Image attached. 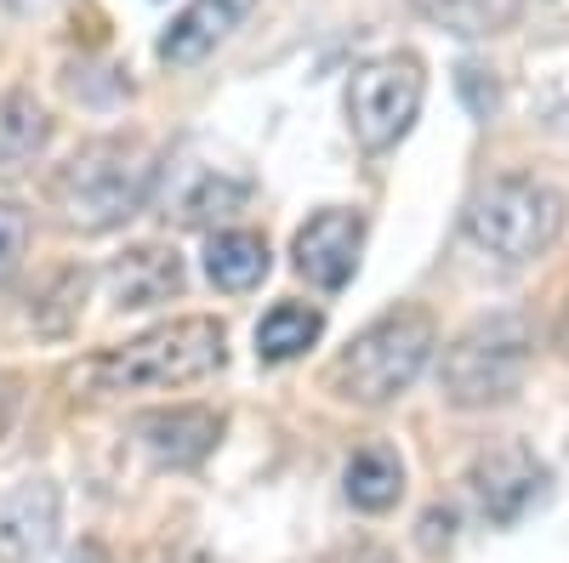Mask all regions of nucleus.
Returning <instances> with one entry per match:
<instances>
[{
    "mask_svg": "<svg viewBox=\"0 0 569 563\" xmlns=\"http://www.w3.org/2000/svg\"><path fill=\"white\" fill-rule=\"evenodd\" d=\"M149 188H154V154L137 137H103V143H86L52 177V205L80 233H109L142 211Z\"/></svg>",
    "mask_w": 569,
    "mask_h": 563,
    "instance_id": "nucleus-1",
    "label": "nucleus"
},
{
    "mask_svg": "<svg viewBox=\"0 0 569 563\" xmlns=\"http://www.w3.org/2000/svg\"><path fill=\"white\" fill-rule=\"evenodd\" d=\"M228 359V336L217 319H171L142 331L137 342L103 353L91 364V388L98 393H160V388H182L200 382V375L222 370Z\"/></svg>",
    "mask_w": 569,
    "mask_h": 563,
    "instance_id": "nucleus-2",
    "label": "nucleus"
},
{
    "mask_svg": "<svg viewBox=\"0 0 569 563\" xmlns=\"http://www.w3.org/2000/svg\"><path fill=\"white\" fill-rule=\"evenodd\" d=\"M536 324L525 313H490L472 331H461L439 359V388L456 410H490L507 404L530 375Z\"/></svg>",
    "mask_w": 569,
    "mask_h": 563,
    "instance_id": "nucleus-3",
    "label": "nucleus"
},
{
    "mask_svg": "<svg viewBox=\"0 0 569 563\" xmlns=\"http://www.w3.org/2000/svg\"><path fill=\"white\" fill-rule=\"evenodd\" d=\"M563 233V194L536 177H496L467 200V240L496 262H536Z\"/></svg>",
    "mask_w": 569,
    "mask_h": 563,
    "instance_id": "nucleus-4",
    "label": "nucleus"
},
{
    "mask_svg": "<svg viewBox=\"0 0 569 563\" xmlns=\"http://www.w3.org/2000/svg\"><path fill=\"white\" fill-rule=\"evenodd\" d=\"M433 342L439 331L421 308H393L348 342V353L337 359V388L359 404H388L427 370Z\"/></svg>",
    "mask_w": 569,
    "mask_h": 563,
    "instance_id": "nucleus-5",
    "label": "nucleus"
},
{
    "mask_svg": "<svg viewBox=\"0 0 569 563\" xmlns=\"http://www.w3.org/2000/svg\"><path fill=\"white\" fill-rule=\"evenodd\" d=\"M427 98V74L410 52L393 58H376L365 69H353L348 80V125H353V143L365 154H388L399 137L416 125Z\"/></svg>",
    "mask_w": 569,
    "mask_h": 563,
    "instance_id": "nucleus-6",
    "label": "nucleus"
},
{
    "mask_svg": "<svg viewBox=\"0 0 569 563\" xmlns=\"http://www.w3.org/2000/svg\"><path fill=\"white\" fill-rule=\"evenodd\" d=\"M467 490H472V501H479V512H485L496 530H512L547 495V461L530 444H518V439L490 444V450L472 455Z\"/></svg>",
    "mask_w": 569,
    "mask_h": 563,
    "instance_id": "nucleus-7",
    "label": "nucleus"
},
{
    "mask_svg": "<svg viewBox=\"0 0 569 563\" xmlns=\"http://www.w3.org/2000/svg\"><path fill=\"white\" fill-rule=\"evenodd\" d=\"M359 245H365V217L359 211H313L302 228H297V273L319 291H342L348 279L359 273Z\"/></svg>",
    "mask_w": 569,
    "mask_h": 563,
    "instance_id": "nucleus-8",
    "label": "nucleus"
},
{
    "mask_svg": "<svg viewBox=\"0 0 569 563\" xmlns=\"http://www.w3.org/2000/svg\"><path fill=\"white\" fill-rule=\"evenodd\" d=\"M58 546V484H18L0 495V563H40Z\"/></svg>",
    "mask_w": 569,
    "mask_h": 563,
    "instance_id": "nucleus-9",
    "label": "nucleus"
},
{
    "mask_svg": "<svg viewBox=\"0 0 569 563\" xmlns=\"http://www.w3.org/2000/svg\"><path fill=\"white\" fill-rule=\"evenodd\" d=\"M251 12H257V0H194V7H182L171 18V29L160 34V58L171 69H188V63L211 58Z\"/></svg>",
    "mask_w": 569,
    "mask_h": 563,
    "instance_id": "nucleus-10",
    "label": "nucleus"
},
{
    "mask_svg": "<svg viewBox=\"0 0 569 563\" xmlns=\"http://www.w3.org/2000/svg\"><path fill=\"white\" fill-rule=\"evenodd\" d=\"M137 439L160 466H200L222 439V421L211 410H154L137 421Z\"/></svg>",
    "mask_w": 569,
    "mask_h": 563,
    "instance_id": "nucleus-11",
    "label": "nucleus"
},
{
    "mask_svg": "<svg viewBox=\"0 0 569 563\" xmlns=\"http://www.w3.org/2000/svg\"><path fill=\"white\" fill-rule=\"evenodd\" d=\"M109 291L120 308H154L182 291V257L166 245H137L109 268Z\"/></svg>",
    "mask_w": 569,
    "mask_h": 563,
    "instance_id": "nucleus-12",
    "label": "nucleus"
},
{
    "mask_svg": "<svg viewBox=\"0 0 569 563\" xmlns=\"http://www.w3.org/2000/svg\"><path fill=\"white\" fill-rule=\"evenodd\" d=\"M410 12L427 18L445 34H461V40H490V34H507L525 12V0H410Z\"/></svg>",
    "mask_w": 569,
    "mask_h": 563,
    "instance_id": "nucleus-13",
    "label": "nucleus"
},
{
    "mask_svg": "<svg viewBox=\"0 0 569 563\" xmlns=\"http://www.w3.org/2000/svg\"><path fill=\"white\" fill-rule=\"evenodd\" d=\"M273 257H268V240L262 233H217L211 251H206V273H211V285L217 291H257L262 279H268Z\"/></svg>",
    "mask_w": 569,
    "mask_h": 563,
    "instance_id": "nucleus-14",
    "label": "nucleus"
},
{
    "mask_svg": "<svg viewBox=\"0 0 569 563\" xmlns=\"http://www.w3.org/2000/svg\"><path fill=\"white\" fill-rule=\"evenodd\" d=\"M399 495H405V461H399V450L365 444V450L348 461V501H353L359 512H388Z\"/></svg>",
    "mask_w": 569,
    "mask_h": 563,
    "instance_id": "nucleus-15",
    "label": "nucleus"
},
{
    "mask_svg": "<svg viewBox=\"0 0 569 563\" xmlns=\"http://www.w3.org/2000/svg\"><path fill=\"white\" fill-rule=\"evenodd\" d=\"M319 336H325V313H319V308H308V302H279V308H268L262 324H257V353H262L268 364H284V359L308 353Z\"/></svg>",
    "mask_w": 569,
    "mask_h": 563,
    "instance_id": "nucleus-16",
    "label": "nucleus"
},
{
    "mask_svg": "<svg viewBox=\"0 0 569 563\" xmlns=\"http://www.w3.org/2000/svg\"><path fill=\"white\" fill-rule=\"evenodd\" d=\"M46 137H52L46 109L29 98V91H7V98H0V171L29 165L46 149Z\"/></svg>",
    "mask_w": 569,
    "mask_h": 563,
    "instance_id": "nucleus-17",
    "label": "nucleus"
},
{
    "mask_svg": "<svg viewBox=\"0 0 569 563\" xmlns=\"http://www.w3.org/2000/svg\"><path fill=\"white\" fill-rule=\"evenodd\" d=\"M246 205V182H233V177H217V171H206L188 194L177 200V222H188V228H206L211 217H233Z\"/></svg>",
    "mask_w": 569,
    "mask_h": 563,
    "instance_id": "nucleus-18",
    "label": "nucleus"
},
{
    "mask_svg": "<svg viewBox=\"0 0 569 563\" xmlns=\"http://www.w3.org/2000/svg\"><path fill=\"white\" fill-rule=\"evenodd\" d=\"M23 251H29V211L0 200V285L23 268Z\"/></svg>",
    "mask_w": 569,
    "mask_h": 563,
    "instance_id": "nucleus-19",
    "label": "nucleus"
},
{
    "mask_svg": "<svg viewBox=\"0 0 569 563\" xmlns=\"http://www.w3.org/2000/svg\"><path fill=\"white\" fill-rule=\"evenodd\" d=\"M456 86H461V103L479 114V120H490L496 114V103H501V86L490 80V69H479V63H461L456 69Z\"/></svg>",
    "mask_w": 569,
    "mask_h": 563,
    "instance_id": "nucleus-20",
    "label": "nucleus"
},
{
    "mask_svg": "<svg viewBox=\"0 0 569 563\" xmlns=\"http://www.w3.org/2000/svg\"><path fill=\"white\" fill-rule=\"evenodd\" d=\"M330 563H399V557L382 552V546H348V552H337Z\"/></svg>",
    "mask_w": 569,
    "mask_h": 563,
    "instance_id": "nucleus-21",
    "label": "nucleus"
},
{
    "mask_svg": "<svg viewBox=\"0 0 569 563\" xmlns=\"http://www.w3.org/2000/svg\"><path fill=\"white\" fill-rule=\"evenodd\" d=\"M558 342H563V353H569V308H563V324H558Z\"/></svg>",
    "mask_w": 569,
    "mask_h": 563,
    "instance_id": "nucleus-22",
    "label": "nucleus"
},
{
    "mask_svg": "<svg viewBox=\"0 0 569 563\" xmlns=\"http://www.w3.org/2000/svg\"><path fill=\"white\" fill-rule=\"evenodd\" d=\"M7 7H29V0H7Z\"/></svg>",
    "mask_w": 569,
    "mask_h": 563,
    "instance_id": "nucleus-23",
    "label": "nucleus"
}]
</instances>
